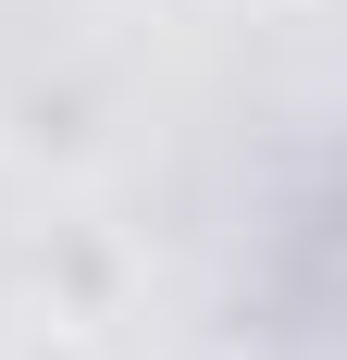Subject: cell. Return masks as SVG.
Wrapping results in <instances>:
<instances>
[{
    "instance_id": "3957f363",
    "label": "cell",
    "mask_w": 347,
    "mask_h": 360,
    "mask_svg": "<svg viewBox=\"0 0 347 360\" xmlns=\"http://www.w3.org/2000/svg\"><path fill=\"white\" fill-rule=\"evenodd\" d=\"M0 360H100V335H74V323H37V311H25V323L0 335Z\"/></svg>"
},
{
    "instance_id": "7a4b0ae2",
    "label": "cell",
    "mask_w": 347,
    "mask_h": 360,
    "mask_svg": "<svg viewBox=\"0 0 347 360\" xmlns=\"http://www.w3.org/2000/svg\"><path fill=\"white\" fill-rule=\"evenodd\" d=\"M124 298H137V261H124L112 224H50V236L25 249V311L37 323L100 335V323H124Z\"/></svg>"
},
{
    "instance_id": "277c9868",
    "label": "cell",
    "mask_w": 347,
    "mask_h": 360,
    "mask_svg": "<svg viewBox=\"0 0 347 360\" xmlns=\"http://www.w3.org/2000/svg\"><path fill=\"white\" fill-rule=\"evenodd\" d=\"M211 13H310V0H211Z\"/></svg>"
},
{
    "instance_id": "6da1fadb",
    "label": "cell",
    "mask_w": 347,
    "mask_h": 360,
    "mask_svg": "<svg viewBox=\"0 0 347 360\" xmlns=\"http://www.w3.org/2000/svg\"><path fill=\"white\" fill-rule=\"evenodd\" d=\"M112 124H124V100H112L100 63H37L13 100H0V149L25 162V174H87L112 149Z\"/></svg>"
}]
</instances>
